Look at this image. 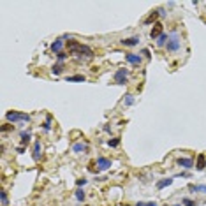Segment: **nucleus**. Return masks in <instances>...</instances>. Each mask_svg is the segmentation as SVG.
I'll return each mask as SVG.
<instances>
[{"label":"nucleus","mask_w":206,"mask_h":206,"mask_svg":"<svg viewBox=\"0 0 206 206\" xmlns=\"http://www.w3.org/2000/svg\"><path fill=\"white\" fill-rule=\"evenodd\" d=\"M67 49H69V53H72V55H85L86 58H92V57H94V51H92L88 46L81 44V42H78V41H74V39L67 41Z\"/></svg>","instance_id":"obj_1"},{"label":"nucleus","mask_w":206,"mask_h":206,"mask_svg":"<svg viewBox=\"0 0 206 206\" xmlns=\"http://www.w3.org/2000/svg\"><path fill=\"white\" fill-rule=\"evenodd\" d=\"M180 46H182V41H180V35L176 34V32H173L169 35V41H167V51L169 53H175V51H178Z\"/></svg>","instance_id":"obj_2"},{"label":"nucleus","mask_w":206,"mask_h":206,"mask_svg":"<svg viewBox=\"0 0 206 206\" xmlns=\"http://www.w3.org/2000/svg\"><path fill=\"white\" fill-rule=\"evenodd\" d=\"M5 118L9 122H28L30 120V115L27 113H19V111H7Z\"/></svg>","instance_id":"obj_3"},{"label":"nucleus","mask_w":206,"mask_h":206,"mask_svg":"<svg viewBox=\"0 0 206 206\" xmlns=\"http://www.w3.org/2000/svg\"><path fill=\"white\" fill-rule=\"evenodd\" d=\"M127 76H129V71H127V69H118V71L115 72V83H117V85H125Z\"/></svg>","instance_id":"obj_4"},{"label":"nucleus","mask_w":206,"mask_h":206,"mask_svg":"<svg viewBox=\"0 0 206 206\" xmlns=\"http://www.w3.org/2000/svg\"><path fill=\"white\" fill-rule=\"evenodd\" d=\"M162 28H164V25L162 23H153V28H152V32H150V37L152 39H159V37L162 35Z\"/></svg>","instance_id":"obj_5"},{"label":"nucleus","mask_w":206,"mask_h":206,"mask_svg":"<svg viewBox=\"0 0 206 206\" xmlns=\"http://www.w3.org/2000/svg\"><path fill=\"white\" fill-rule=\"evenodd\" d=\"M97 167H99L100 171L109 169V167H111V160H109V159H106V157H99V159H97Z\"/></svg>","instance_id":"obj_6"},{"label":"nucleus","mask_w":206,"mask_h":206,"mask_svg":"<svg viewBox=\"0 0 206 206\" xmlns=\"http://www.w3.org/2000/svg\"><path fill=\"white\" fill-rule=\"evenodd\" d=\"M125 60L129 63H132V65H139V63L143 62V58H141V55H134V53H129L125 55Z\"/></svg>","instance_id":"obj_7"},{"label":"nucleus","mask_w":206,"mask_h":206,"mask_svg":"<svg viewBox=\"0 0 206 206\" xmlns=\"http://www.w3.org/2000/svg\"><path fill=\"white\" fill-rule=\"evenodd\" d=\"M204 167H206V155L204 153H199V155H197V160H196V169L204 171Z\"/></svg>","instance_id":"obj_8"},{"label":"nucleus","mask_w":206,"mask_h":206,"mask_svg":"<svg viewBox=\"0 0 206 206\" xmlns=\"http://www.w3.org/2000/svg\"><path fill=\"white\" fill-rule=\"evenodd\" d=\"M62 48H63V37H60V39H57L53 42V44H51V49H53L55 53L58 55V53H62Z\"/></svg>","instance_id":"obj_9"},{"label":"nucleus","mask_w":206,"mask_h":206,"mask_svg":"<svg viewBox=\"0 0 206 206\" xmlns=\"http://www.w3.org/2000/svg\"><path fill=\"white\" fill-rule=\"evenodd\" d=\"M178 166L185 167V169H192L194 162H192V159H178Z\"/></svg>","instance_id":"obj_10"},{"label":"nucleus","mask_w":206,"mask_h":206,"mask_svg":"<svg viewBox=\"0 0 206 206\" xmlns=\"http://www.w3.org/2000/svg\"><path fill=\"white\" fill-rule=\"evenodd\" d=\"M76 81H79V83H85V76H83V74H74V76H67V83H76Z\"/></svg>","instance_id":"obj_11"},{"label":"nucleus","mask_w":206,"mask_h":206,"mask_svg":"<svg viewBox=\"0 0 206 206\" xmlns=\"http://www.w3.org/2000/svg\"><path fill=\"white\" fill-rule=\"evenodd\" d=\"M171 183H173V178H164V180H160V182L157 183V188H159V190H162V188L169 187Z\"/></svg>","instance_id":"obj_12"},{"label":"nucleus","mask_w":206,"mask_h":206,"mask_svg":"<svg viewBox=\"0 0 206 206\" xmlns=\"http://www.w3.org/2000/svg\"><path fill=\"white\" fill-rule=\"evenodd\" d=\"M190 192H204L206 194V185H188Z\"/></svg>","instance_id":"obj_13"},{"label":"nucleus","mask_w":206,"mask_h":206,"mask_svg":"<svg viewBox=\"0 0 206 206\" xmlns=\"http://www.w3.org/2000/svg\"><path fill=\"white\" fill-rule=\"evenodd\" d=\"M138 42H139L138 37H129V39H123V41H122V44H123V46H136Z\"/></svg>","instance_id":"obj_14"},{"label":"nucleus","mask_w":206,"mask_h":206,"mask_svg":"<svg viewBox=\"0 0 206 206\" xmlns=\"http://www.w3.org/2000/svg\"><path fill=\"white\" fill-rule=\"evenodd\" d=\"M167 41H169V35H167V34H162V35L157 39V46H159V48L166 46V42H167Z\"/></svg>","instance_id":"obj_15"},{"label":"nucleus","mask_w":206,"mask_h":206,"mask_svg":"<svg viewBox=\"0 0 206 206\" xmlns=\"http://www.w3.org/2000/svg\"><path fill=\"white\" fill-rule=\"evenodd\" d=\"M39 157H41V143L35 141V143H34V159L39 160Z\"/></svg>","instance_id":"obj_16"},{"label":"nucleus","mask_w":206,"mask_h":206,"mask_svg":"<svg viewBox=\"0 0 206 206\" xmlns=\"http://www.w3.org/2000/svg\"><path fill=\"white\" fill-rule=\"evenodd\" d=\"M72 150L76 153H81V152H86V144L85 143H76L74 146H72Z\"/></svg>","instance_id":"obj_17"},{"label":"nucleus","mask_w":206,"mask_h":206,"mask_svg":"<svg viewBox=\"0 0 206 206\" xmlns=\"http://www.w3.org/2000/svg\"><path fill=\"white\" fill-rule=\"evenodd\" d=\"M157 16H159V11H153V13L150 14V16H148L146 19H144V23H146V25H150V23H153L155 19H157Z\"/></svg>","instance_id":"obj_18"},{"label":"nucleus","mask_w":206,"mask_h":206,"mask_svg":"<svg viewBox=\"0 0 206 206\" xmlns=\"http://www.w3.org/2000/svg\"><path fill=\"white\" fill-rule=\"evenodd\" d=\"M62 71H63V63H57V65H53V69H51V72H53V74H57V76H58V74H62Z\"/></svg>","instance_id":"obj_19"},{"label":"nucleus","mask_w":206,"mask_h":206,"mask_svg":"<svg viewBox=\"0 0 206 206\" xmlns=\"http://www.w3.org/2000/svg\"><path fill=\"white\" fill-rule=\"evenodd\" d=\"M76 199L78 201H85V192H83L81 188H78L76 190Z\"/></svg>","instance_id":"obj_20"},{"label":"nucleus","mask_w":206,"mask_h":206,"mask_svg":"<svg viewBox=\"0 0 206 206\" xmlns=\"http://www.w3.org/2000/svg\"><path fill=\"white\" fill-rule=\"evenodd\" d=\"M108 144L109 146H113V148H117L118 144H120V138H115V139H109L108 141Z\"/></svg>","instance_id":"obj_21"},{"label":"nucleus","mask_w":206,"mask_h":206,"mask_svg":"<svg viewBox=\"0 0 206 206\" xmlns=\"http://www.w3.org/2000/svg\"><path fill=\"white\" fill-rule=\"evenodd\" d=\"M123 102H125V106H132V104H134V97H132V95H125V100H123Z\"/></svg>","instance_id":"obj_22"},{"label":"nucleus","mask_w":206,"mask_h":206,"mask_svg":"<svg viewBox=\"0 0 206 206\" xmlns=\"http://www.w3.org/2000/svg\"><path fill=\"white\" fill-rule=\"evenodd\" d=\"M28 141H30V134H28V132H21V143L27 144Z\"/></svg>","instance_id":"obj_23"},{"label":"nucleus","mask_w":206,"mask_h":206,"mask_svg":"<svg viewBox=\"0 0 206 206\" xmlns=\"http://www.w3.org/2000/svg\"><path fill=\"white\" fill-rule=\"evenodd\" d=\"M0 199H2V204H7V201H9V199H7V194L4 192V190H2V192H0Z\"/></svg>","instance_id":"obj_24"},{"label":"nucleus","mask_w":206,"mask_h":206,"mask_svg":"<svg viewBox=\"0 0 206 206\" xmlns=\"http://www.w3.org/2000/svg\"><path fill=\"white\" fill-rule=\"evenodd\" d=\"M57 58H58V62H63V60L67 58V55H65V53L62 51V53H58V55H57Z\"/></svg>","instance_id":"obj_25"},{"label":"nucleus","mask_w":206,"mask_h":206,"mask_svg":"<svg viewBox=\"0 0 206 206\" xmlns=\"http://www.w3.org/2000/svg\"><path fill=\"white\" fill-rule=\"evenodd\" d=\"M183 204L185 206H196V203H194L192 199H183Z\"/></svg>","instance_id":"obj_26"},{"label":"nucleus","mask_w":206,"mask_h":206,"mask_svg":"<svg viewBox=\"0 0 206 206\" xmlns=\"http://www.w3.org/2000/svg\"><path fill=\"white\" fill-rule=\"evenodd\" d=\"M136 206H159L157 203H138Z\"/></svg>","instance_id":"obj_27"},{"label":"nucleus","mask_w":206,"mask_h":206,"mask_svg":"<svg viewBox=\"0 0 206 206\" xmlns=\"http://www.w3.org/2000/svg\"><path fill=\"white\" fill-rule=\"evenodd\" d=\"M13 129V125H9V123H5V125H2V132H7V130Z\"/></svg>","instance_id":"obj_28"},{"label":"nucleus","mask_w":206,"mask_h":206,"mask_svg":"<svg viewBox=\"0 0 206 206\" xmlns=\"http://www.w3.org/2000/svg\"><path fill=\"white\" fill-rule=\"evenodd\" d=\"M76 183H78V187H83V185L86 183V180H85V178H79V180L76 182Z\"/></svg>","instance_id":"obj_29"}]
</instances>
